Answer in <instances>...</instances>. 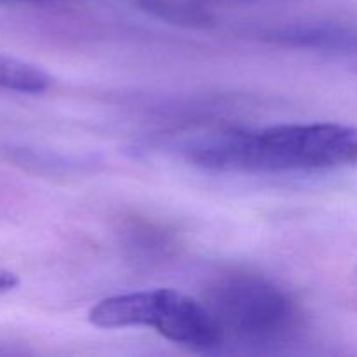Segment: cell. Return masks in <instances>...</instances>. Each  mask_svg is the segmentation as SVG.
Returning <instances> with one entry per match:
<instances>
[{
  "instance_id": "obj_1",
  "label": "cell",
  "mask_w": 357,
  "mask_h": 357,
  "mask_svg": "<svg viewBox=\"0 0 357 357\" xmlns=\"http://www.w3.org/2000/svg\"><path fill=\"white\" fill-rule=\"evenodd\" d=\"M188 159L223 173H296L357 167V126L281 124L230 131L194 143Z\"/></svg>"
},
{
  "instance_id": "obj_2",
  "label": "cell",
  "mask_w": 357,
  "mask_h": 357,
  "mask_svg": "<svg viewBox=\"0 0 357 357\" xmlns=\"http://www.w3.org/2000/svg\"><path fill=\"white\" fill-rule=\"evenodd\" d=\"M206 307L223 337L244 344L275 345L291 340L300 330L302 314L286 289L250 272H230L208 288Z\"/></svg>"
},
{
  "instance_id": "obj_3",
  "label": "cell",
  "mask_w": 357,
  "mask_h": 357,
  "mask_svg": "<svg viewBox=\"0 0 357 357\" xmlns=\"http://www.w3.org/2000/svg\"><path fill=\"white\" fill-rule=\"evenodd\" d=\"M89 323L103 330L153 328L190 351H211L223 333L206 303L176 289H150L103 298L89 310Z\"/></svg>"
},
{
  "instance_id": "obj_4",
  "label": "cell",
  "mask_w": 357,
  "mask_h": 357,
  "mask_svg": "<svg viewBox=\"0 0 357 357\" xmlns=\"http://www.w3.org/2000/svg\"><path fill=\"white\" fill-rule=\"evenodd\" d=\"M272 37L289 45L357 54V28L340 24H298L274 31Z\"/></svg>"
},
{
  "instance_id": "obj_5",
  "label": "cell",
  "mask_w": 357,
  "mask_h": 357,
  "mask_svg": "<svg viewBox=\"0 0 357 357\" xmlns=\"http://www.w3.org/2000/svg\"><path fill=\"white\" fill-rule=\"evenodd\" d=\"M47 72L13 56L0 54V89L21 94H40L51 87Z\"/></svg>"
},
{
  "instance_id": "obj_6",
  "label": "cell",
  "mask_w": 357,
  "mask_h": 357,
  "mask_svg": "<svg viewBox=\"0 0 357 357\" xmlns=\"http://www.w3.org/2000/svg\"><path fill=\"white\" fill-rule=\"evenodd\" d=\"M20 282L17 275L14 272L6 271V268H0V293H7L10 289H14Z\"/></svg>"
},
{
  "instance_id": "obj_7",
  "label": "cell",
  "mask_w": 357,
  "mask_h": 357,
  "mask_svg": "<svg viewBox=\"0 0 357 357\" xmlns=\"http://www.w3.org/2000/svg\"><path fill=\"white\" fill-rule=\"evenodd\" d=\"M197 2H201L202 6L208 7V9H215L216 3H222V2H239V0H197Z\"/></svg>"
},
{
  "instance_id": "obj_8",
  "label": "cell",
  "mask_w": 357,
  "mask_h": 357,
  "mask_svg": "<svg viewBox=\"0 0 357 357\" xmlns=\"http://www.w3.org/2000/svg\"><path fill=\"white\" fill-rule=\"evenodd\" d=\"M10 2H24V3H45V2H52V0H10Z\"/></svg>"
}]
</instances>
